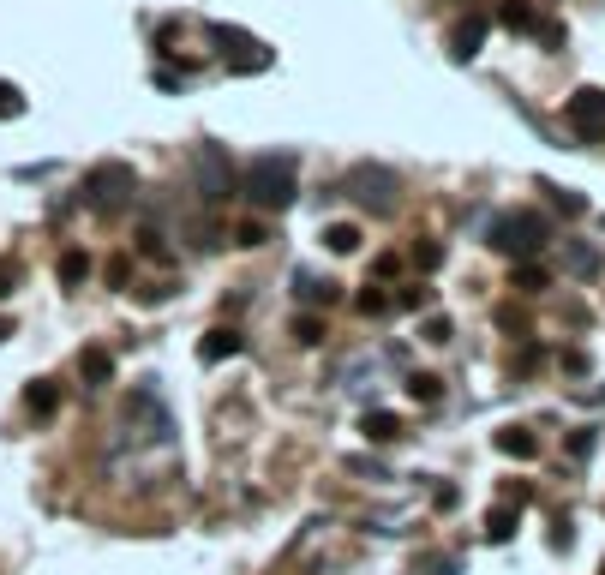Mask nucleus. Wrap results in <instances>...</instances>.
I'll return each mask as SVG.
<instances>
[{
  "label": "nucleus",
  "instance_id": "obj_1",
  "mask_svg": "<svg viewBox=\"0 0 605 575\" xmlns=\"http://www.w3.org/2000/svg\"><path fill=\"white\" fill-rule=\"evenodd\" d=\"M240 192H246L258 210H288V204H294V192H300L294 156H258V162L240 174Z\"/></svg>",
  "mask_w": 605,
  "mask_h": 575
},
{
  "label": "nucleus",
  "instance_id": "obj_2",
  "mask_svg": "<svg viewBox=\"0 0 605 575\" xmlns=\"http://www.w3.org/2000/svg\"><path fill=\"white\" fill-rule=\"evenodd\" d=\"M546 240H552V222H546L540 210H510V216L492 222V246L510 252V258H534Z\"/></svg>",
  "mask_w": 605,
  "mask_h": 575
},
{
  "label": "nucleus",
  "instance_id": "obj_3",
  "mask_svg": "<svg viewBox=\"0 0 605 575\" xmlns=\"http://www.w3.org/2000/svg\"><path fill=\"white\" fill-rule=\"evenodd\" d=\"M138 192V174H132V162H96L90 174H84V198H90V210H120L126 198Z\"/></svg>",
  "mask_w": 605,
  "mask_h": 575
},
{
  "label": "nucleus",
  "instance_id": "obj_4",
  "mask_svg": "<svg viewBox=\"0 0 605 575\" xmlns=\"http://www.w3.org/2000/svg\"><path fill=\"white\" fill-rule=\"evenodd\" d=\"M210 42L228 54V66H234V72H270V60H276V54H270L252 30H234V24H210Z\"/></svg>",
  "mask_w": 605,
  "mask_h": 575
},
{
  "label": "nucleus",
  "instance_id": "obj_5",
  "mask_svg": "<svg viewBox=\"0 0 605 575\" xmlns=\"http://www.w3.org/2000/svg\"><path fill=\"white\" fill-rule=\"evenodd\" d=\"M192 180H198V192H204L210 204L234 198V168H228V156H222L216 144H198V156H192Z\"/></svg>",
  "mask_w": 605,
  "mask_h": 575
},
{
  "label": "nucleus",
  "instance_id": "obj_6",
  "mask_svg": "<svg viewBox=\"0 0 605 575\" xmlns=\"http://www.w3.org/2000/svg\"><path fill=\"white\" fill-rule=\"evenodd\" d=\"M342 192L360 198L366 210H396V174H390V168H372V162H366V168H354V174L342 180Z\"/></svg>",
  "mask_w": 605,
  "mask_h": 575
},
{
  "label": "nucleus",
  "instance_id": "obj_7",
  "mask_svg": "<svg viewBox=\"0 0 605 575\" xmlns=\"http://www.w3.org/2000/svg\"><path fill=\"white\" fill-rule=\"evenodd\" d=\"M570 126H576V138H605V90L600 84H582L576 96H570Z\"/></svg>",
  "mask_w": 605,
  "mask_h": 575
},
{
  "label": "nucleus",
  "instance_id": "obj_8",
  "mask_svg": "<svg viewBox=\"0 0 605 575\" xmlns=\"http://www.w3.org/2000/svg\"><path fill=\"white\" fill-rule=\"evenodd\" d=\"M480 42H486V18H480V12H474V18H456V30H450V60H474Z\"/></svg>",
  "mask_w": 605,
  "mask_h": 575
},
{
  "label": "nucleus",
  "instance_id": "obj_9",
  "mask_svg": "<svg viewBox=\"0 0 605 575\" xmlns=\"http://www.w3.org/2000/svg\"><path fill=\"white\" fill-rule=\"evenodd\" d=\"M240 348H246V342H240V330H228V324H222V330H210V336L198 342L204 366H216V360H228V354H240Z\"/></svg>",
  "mask_w": 605,
  "mask_h": 575
},
{
  "label": "nucleus",
  "instance_id": "obj_10",
  "mask_svg": "<svg viewBox=\"0 0 605 575\" xmlns=\"http://www.w3.org/2000/svg\"><path fill=\"white\" fill-rule=\"evenodd\" d=\"M492 444H498L504 456H522V462H534V456H540V438H534L528 426H504V432H498Z\"/></svg>",
  "mask_w": 605,
  "mask_h": 575
},
{
  "label": "nucleus",
  "instance_id": "obj_11",
  "mask_svg": "<svg viewBox=\"0 0 605 575\" xmlns=\"http://www.w3.org/2000/svg\"><path fill=\"white\" fill-rule=\"evenodd\" d=\"M498 24L516 30V36H528V30H540V12H534L528 0H504V6H498Z\"/></svg>",
  "mask_w": 605,
  "mask_h": 575
},
{
  "label": "nucleus",
  "instance_id": "obj_12",
  "mask_svg": "<svg viewBox=\"0 0 605 575\" xmlns=\"http://www.w3.org/2000/svg\"><path fill=\"white\" fill-rule=\"evenodd\" d=\"M78 372H84V384H108L114 378V354L108 348H84L78 354Z\"/></svg>",
  "mask_w": 605,
  "mask_h": 575
},
{
  "label": "nucleus",
  "instance_id": "obj_13",
  "mask_svg": "<svg viewBox=\"0 0 605 575\" xmlns=\"http://www.w3.org/2000/svg\"><path fill=\"white\" fill-rule=\"evenodd\" d=\"M324 246L348 258V252H360V228H354V222H330V228H324Z\"/></svg>",
  "mask_w": 605,
  "mask_h": 575
},
{
  "label": "nucleus",
  "instance_id": "obj_14",
  "mask_svg": "<svg viewBox=\"0 0 605 575\" xmlns=\"http://www.w3.org/2000/svg\"><path fill=\"white\" fill-rule=\"evenodd\" d=\"M510 288H516V294H540V288H546V270H540L534 258H516V276H510Z\"/></svg>",
  "mask_w": 605,
  "mask_h": 575
},
{
  "label": "nucleus",
  "instance_id": "obj_15",
  "mask_svg": "<svg viewBox=\"0 0 605 575\" xmlns=\"http://www.w3.org/2000/svg\"><path fill=\"white\" fill-rule=\"evenodd\" d=\"M510 534H516V504H498V510L486 516V540H492V546H504Z\"/></svg>",
  "mask_w": 605,
  "mask_h": 575
},
{
  "label": "nucleus",
  "instance_id": "obj_16",
  "mask_svg": "<svg viewBox=\"0 0 605 575\" xmlns=\"http://www.w3.org/2000/svg\"><path fill=\"white\" fill-rule=\"evenodd\" d=\"M24 408H30V414H54V408H60V390L42 378V384H30V390H24Z\"/></svg>",
  "mask_w": 605,
  "mask_h": 575
},
{
  "label": "nucleus",
  "instance_id": "obj_17",
  "mask_svg": "<svg viewBox=\"0 0 605 575\" xmlns=\"http://www.w3.org/2000/svg\"><path fill=\"white\" fill-rule=\"evenodd\" d=\"M366 438L372 444H396L402 438V420L396 414H366Z\"/></svg>",
  "mask_w": 605,
  "mask_h": 575
},
{
  "label": "nucleus",
  "instance_id": "obj_18",
  "mask_svg": "<svg viewBox=\"0 0 605 575\" xmlns=\"http://www.w3.org/2000/svg\"><path fill=\"white\" fill-rule=\"evenodd\" d=\"M408 396H414V402H426V408H432V402H438V396H444V378H432V372H420V378H408Z\"/></svg>",
  "mask_w": 605,
  "mask_h": 575
},
{
  "label": "nucleus",
  "instance_id": "obj_19",
  "mask_svg": "<svg viewBox=\"0 0 605 575\" xmlns=\"http://www.w3.org/2000/svg\"><path fill=\"white\" fill-rule=\"evenodd\" d=\"M84 276H90V258H84V252H66V258H60V282H66V288H78Z\"/></svg>",
  "mask_w": 605,
  "mask_h": 575
},
{
  "label": "nucleus",
  "instance_id": "obj_20",
  "mask_svg": "<svg viewBox=\"0 0 605 575\" xmlns=\"http://www.w3.org/2000/svg\"><path fill=\"white\" fill-rule=\"evenodd\" d=\"M390 306H396V300H390V294H384V288H378V282H372V288H366V294H360V312H366V318H384V312H390Z\"/></svg>",
  "mask_w": 605,
  "mask_h": 575
},
{
  "label": "nucleus",
  "instance_id": "obj_21",
  "mask_svg": "<svg viewBox=\"0 0 605 575\" xmlns=\"http://www.w3.org/2000/svg\"><path fill=\"white\" fill-rule=\"evenodd\" d=\"M18 114H24V90L0 78V120H18Z\"/></svg>",
  "mask_w": 605,
  "mask_h": 575
},
{
  "label": "nucleus",
  "instance_id": "obj_22",
  "mask_svg": "<svg viewBox=\"0 0 605 575\" xmlns=\"http://www.w3.org/2000/svg\"><path fill=\"white\" fill-rule=\"evenodd\" d=\"M294 336H300L306 348H318V342H324V318H312V312H306V318H294Z\"/></svg>",
  "mask_w": 605,
  "mask_h": 575
},
{
  "label": "nucleus",
  "instance_id": "obj_23",
  "mask_svg": "<svg viewBox=\"0 0 605 575\" xmlns=\"http://www.w3.org/2000/svg\"><path fill=\"white\" fill-rule=\"evenodd\" d=\"M264 240H270L264 222H240V228H234V246H264Z\"/></svg>",
  "mask_w": 605,
  "mask_h": 575
},
{
  "label": "nucleus",
  "instance_id": "obj_24",
  "mask_svg": "<svg viewBox=\"0 0 605 575\" xmlns=\"http://www.w3.org/2000/svg\"><path fill=\"white\" fill-rule=\"evenodd\" d=\"M570 264H576V276H594V270H600V252H594V246H576Z\"/></svg>",
  "mask_w": 605,
  "mask_h": 575
},
{
  "label": "nucleus",
  "instance_id": "obj_25",
  "mask_svg": "<svg viewBox=\"0 0 605 575\" xmlns=\"http://www.w3.org/2000/svg\"><path fill=\"white\" fill-rule=\"evenodd\" d=\"M138 246H144V258H168V246H162L156 228H138Z\"/></svg>",
  "mask_w": 605,
  "mask_h": 575
},
{
  "label": "nucleus",
  "instance_id": "obj_26",
  "mask_svg": "<svg viewBox=\"0 0 605 575\" xmlns=\"http://www.w3.org/2000/svg\"><path fill=\"white\" fill-rule=\"evenodd\" d=\"M426 342H450V318H444V312L426 318Z\"/></svg>",
  "mask_w": 605,
  "mask_h": 575
},
{
  "label": "nucleus",
  "instance_id": "obj_27",
  "mask_svg": "<svg viewBox=\"0 0 605 575\" xmlns=\"http://www.w3.org/2000/svg\"><path fill=\"white\" fill-rule=\"evenodd\" d=\"M12 288H18V264H12V258H0V300H6Z\"/></svg>",
  "mask_w": 605,
  "mask_h": 575
},
{
  "label": "nucleus",
  "instance_id": "obj_28",
  "mask_svg": "<svg viewBox=\"0 0 605 575\" xmlns=\"http://www.w3.org/2000/svg\"><path fill=\"white\" fill-rule=\"evenodd\" d=\"M414 258H420V270H438V264H444V246H420Z\"/></svg>",
  "mask_w": 605,
  "mask_h": 575
},
{
  "label": "nucleus",
  "instance_id": "obj_29",
  "mask_svg": "<svg viewBox=\"0 0 605 575\" xmlns=\"http://www.w3.org/2000/svg\"><path fill=\"white\" fill-rule=\"evenodd\" d=\"M396 270H402V258H396V252H384V258L372 264V282H378V276H396Z\"/></svg>",
  "mask_w": 605,
  "mask_h": 575
},
{
  "label": "nucleus",
  "instance_id": "obj_30",
  "mask_svg": "<svg viewBox=\"0 0 605 575\" xmlns=\"http://www.w3.org/2000/svg\"><path fill=\"white\" fill-rule=\"evenodd\" d=\"M570 456H594V432H576L570 438Z\"/></svg>",
  "mask_w": 605,
  "mask_h": 575
},
{
  "label": "nucleus",
  "instance_id": "obj_31",
  "mask_svg": "<svg viewBox=\"0 0 605 575\" xmlns=\"http://www.w3.org/2000/svg\"><path fill=\"white\" fill-rule=\"evenodd\" d=\"M6 336H12V318H0V342H6Z\"/></svg>",
  "mask_w": 605,
  "mask_h": 575
}]
</instances>
